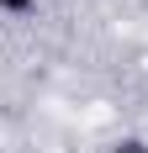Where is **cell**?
I'll use <instances>...</instances> for the list:
<instances>
[{
  "instance_id": "obj_1",
  "label": "cell",
  "mask_w": 148,
  "mask_h": 153,
  "mask_svg": "<svg viewBox=\"0 0 148 153\" xmlns=\"http://www.w3.org/2000/svg\"><path fill=\"white\" fill-rule=\"evenodd\" d=\"M111 153H148V143L143 137H122V143H111Z\"/></svg>"
},
{
  "instance_id": "obj_2",
  "label": "cell",
  "mask_w": 148,
  "mask_h": 153,
  "mask_svg": "<svg viewBox=\"0 0 148 153\" xmlns=\"http://www.w3.org/2000/svg\"><path fill=\"white\" fill-rule=\"evenodd\" d=\"M37 0H0V11H32Z\"/></svg>"
}]
</instances>
